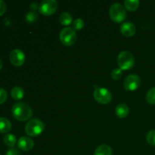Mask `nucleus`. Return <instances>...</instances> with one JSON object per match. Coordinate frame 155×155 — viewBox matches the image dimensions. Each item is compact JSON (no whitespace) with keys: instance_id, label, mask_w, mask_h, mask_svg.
<instances>
[{"instance_id":"1","label":"nucleus","mask_w":155,"mask_h":155,"mask_svg":"<svg viewBox=\"0 0 155 155\" xmlns=\"http://www.w3.org/2000/svg\"><path fill=\"white\" fill-rule=\"evenodd\" d=\"M12 111L14 117L21 122L28 120L33 115L31 107L24 102H18L14 104Z\"/></svg>"},{"instance_id":"2","label":"nucleus","mask_w":155,"mask_h":155,"mask_svg":"<svg viewBox=\"0 0 155 155\" xmlns=\"http://www.w3.org/2000/svg\"><path fill=\"white\" fill-rule=\"evenodd\" d=\"M45 129V124L39 119L30 120L25 126V132L28 136L35 137L43 132Z\"/></svg>"},{"instance_id":"3","label":"nucleus","mask_w":155,"mask_h":155,"mask_svg":"<svg viewBox=\"0 0 155 155\" xmlns=\"http://www.w3.org/2000/svg\"><path fill=\"white\" fill-rule=\"evenodd\" d=\"M117 63L122 71L131 69L135 63L134 56L128 51H121L117 57Z\"/></svg>"},{"instance_id":"4","label":"nucleus","mask_w":155,"mask_h":155,"mask_svg":"<svg viewBox=\"0 0 155 155\" xmlns=\"http://www.w3.org/2000/svg\"><path fill=\"white\" fill-rule=\"evenodd\" d=\"M109 15L112 21L117 23L122 22L127 17V12L124 6L120 3H114L112 5L109 10Z\"/></svg>"},{"instance_id":"5","label":"nucleus","mask_w":155,"mask_h":155,"mask_svg":"<svg viewBox=\"0 0 155 155\" xmlns=\"http://www.w3.org/2000/svg\"><path fill=\"white\" fill-rule=\"evenodd\" d=\"M59 39L62 44L66 46H71L74 45L77 40V33L76 30L72 27H65L62 29L59 35Z\"/></svg>"},{"instance_id":"6","label":"nucleus","mask_w":155,"mask_h":155,"mask_svg":"<svg viewBox=\"0 0 155 155\" xmlns=\"http://www.w3.org/2000/svg\"><path fill=\"white\" fill-rule=\"evenodd\" d=\"M94 98L100 104H106L110 102L112 99V95L108 89L105 88L98 87L94 91Z\"/></svg>"},{"instance_id":"7","label":"nucleus","mask_w":155,"mask_h":155,"mask_svg":"<svg viewBox=\"0 0 155 155\" xmlns=\"http://www.w3.org/2000/svg\"><path fill=\"white\" fill-rule=\"evenodd\" d=\"M58 4L55 0H44L39 7V12L44 15H51L55 13L58 9Z\"/></svg>"},{"instance_id":"8","label":"nucleus","mask_w":155,"mask_h":155,"mask_svg":"<svg viewBox=\"0 0 155 155\" xmlns=\"http://www.w3.org/2000/svg\"><path fill=\"white\" fill-rule=\"evenodd\" d=\"M141 84L140 77L136 74H130L127 76L124 81V89L127 91H135L139 87Z\"/></svg>"},{"instance_id":"9","label":"nucleus","mask_w":155,"mask_h":155,"mask_svg":"<svg viewBox=\"0 0 155 155\" xmlns=\"http://www.w3.org/2000/svg\"><path fill=\"white\" fill-rule=\"evenodd\" d=\"M9 60L14 66L20 67L24 64L25 61V54L21 49H14L11 51Z\"/></svg>"},{"instance_id":"10","label":"nucleus","mask_w":155,"mask_h":155,"mask_svg":"<svg viewBox=\"0 0 155 155\" xmlns=\"http://www.w3.org/2000/svg\"><path fill=\"white\" fill-rule=\"evenodd\" d=\"M18 146L21 150L24 151H27L31 150L34 146V142L30 137L23 136L20 138L18 142Z\"/></svg>"},{"instance_id":"11","label":"nucleus","mask_w":155,"mask_h":155,"mask_svg":"<svg viewBox=\"0 0 155 155\" xmlns=\"http://www.w3.org/2000/svg\"><path fill=\"white\" fill-rule=\"evenodd\" d=\"M136 27L133 23L125 22L120 26V32L124 36L130 37L136 33Z\"/></svg>"},{"instance_id":"12","label":"nucleus","mask_w":155,"mask_h":155,"mask_svg":"<svg viewBox=\"0 0 155 155\" xmlns=\"http://www.w3.org/2000/svg\"><path fill=\"white\" fill-rule=\"evenodd\" d=\"M115 112H116V114L118 117L125 118L128 116L130 109L127 104H124V103H120L117 106Z\"/></svg>"},{"instance_id":"13","label":"nucleus","mask_w":155,"mask_h":155,"mask_svg":"<svg viewBox=\"0 0 155 155\" xmlns=\"http://www.w3.org/2000/svg\"><path fill=\"white\" fill-rule=\"evenodd\" d=\"M94 155H112V149L109 145H101L97 147Z\"/></svg>"},{"instance_id":"14","label":"nucleus","mask_w":155,"mask_h":155,"mask_svg":"<svg viewBox=\"0 0 155 155\" xmlns=\"http://www.w3.org/2000/svg\"><path fill=\"white\" fill-rule=\"evenodd\" d=\"M12 129L10 120L5 117H0V133H7Z\"/></svg>"},{"instance_id":"15","label":"nucleus","mask_w":155,"mask_h":155,"mask_svg":"<svg viewBox=\"0 0 155 155\" xmlns=\"http://www.w3.org/2000/svg\"><path fill=\"white\" fill-rule=\"evenodd\" d=\"M73 17L70 13L66 12H62L59 17V21L64 26H68L72 23Z\"/></svg>"},{"instance_id":"16","label":"nucleus","mask_w":155,"mask_h":155,"mask_svg":"<svg viewBox=\"0 0 155 155\" xmlns=\"http://www.w3.org/2000/svg\"><path fill=\"white\" fill-rule=\"evenodd\" d=\"M11 95L12 98L15 100H21L22 99L24 95V91L20 86H15L11 91Z\"/></svg>"},{"instance_id":"17","label":"nucleus","mask_w":155,"mask_h":155,"mask_svg":"<svg viewBox=\"0 0 155 155\" xmlns=\"http://www.w3.org/2000/svg\"><path fill=\"white\" fill-rule=\"evenodd\" d=\"M124 6L130 12H134L137 10L139 6V0H126L124 2Z\"/></svg>"},{"instance_id":"18","label":"nucleus","mask_w":155,"mask_h":155,"mask_svg":"<svg viewBox=\"0 0 155 155\" xmlns=\"http://www.w3.org/2000/svg\"><path fill=\"white\" fill-rule=\"evenodd\" d=\"M3 141H4V143L7 145L8 147H14L16 144V137H15V135L11 134V133H8V134H6L5 136L3 138Z\"/></svg>"},{"instance_id":"19","label":"nucleus","mask_w":155,"mask_h":155,"mask_svg":"<svg viewBox=\"0 0 155 155\" xmlns=\"http://www.w3.org/2000/svg\"><path fill=\"white\" fill-rule=\"evenodd\" d=\"M146 101L150 104H155V87L151 88L146 94Z\"/></svg>"},{"instance_id":"20","label":"nucleus","mask_w":155,"mask_h":155,"mask_svg":"<svg viewBox=\"0 0 155 155\" xmlns=\"http://www.w3.org/2000/svg\"><path fill=\"white\" fill-rule=\"evenodd\" d=\"M85 25L84 21L81 18H77V19L74 20L73 22V28L75 30H80L83 28Z\"/></svg>"},{"instance_id":"21","label":"nucleus","mask_w":155,"mask_h":155,"mask_svg":"<svg viewBox=\"0 0 155 155\" xmlns=\"http://www.w3.org/2000/svg\"><path fill=\"white\" fill-rule=\"evenodd\" d=\"M146 140L149 145L155 146V130H151L147 133Z\"/></svg>"},{"instance_id":"22","label":"nucleus","mask_w":155,"mask_h":155,"mask_svg":"<svg viewBox=\"0 0 155 155\" xmlns=\"http://www.w3.org/2000/svg\"><path fill=\"white\" fill-rule=\"evenodd\" d=\"M38 18V14L36 12H27V15H26V20H27L28 22L33 23L34 21H36Z\"/></svg>"},{"instance_id":"23","label":"nucleus","mask_w":155,"mask_h":155,"mask_svg":"<svg viewBox=\"0 0 155 155\" xmlns=\"http://www.w3.org/2000/svg\"><path fill=\"white\" fill-rule=\"evenodd\" d=\"M111 78L114 80H117L119 79H120V77H122V70L120 69V68H115L113 71H111Z\"/></svg>"},{"instance_id":"24","label":"nucleus","mask_w":155,"mask_h":155,"mask_svg":"<svg viewBox=\"0 0 155 155\" xmlns=\"http://www.w3.org/2000/svg\"><path fill=\"white\" fill-rule=\"evenodd\" d=\"M8 97L7 92L2 88H0V104L5 103Z\"/></svg>"},{"instance_id":"25","label":"nucleus","mask_w":155,"mask_h":155,"mask_svg":"<svg viewBox=\"0 0 155 155\" xmlns=\"http://www.w3.org/2000/svg\"><path fill=\"white\" fill-rule=\"evenodd\" d=\"M6 11V4L4 1L0 0V16L3 15Z\"/></svg>"},{"instance_id":"26","label":"nucleus","mask_w":155,"mask_h":155,"mask_svg":"<svg viewBox=\"0 0 155 155\" xmlns=\"http://www.w3.org/2000/svg\"><path fill=\"white\" fill-rule=\"evenodd\" d=\"M5 155H20V152L17 148H12L8 150Z\"/></svg>"},{"instance_id":"27","label":"nucleus","mask_w":155,"mask_h":155,"mask_svg":"<svg viewBox=\"0 0 155 155\" xmlns=\"http://www.w3.org/2000/svg\"><path fill=\"white\" fill-rule=\"evenodd\" d=\"M39 5L36 2H32L31 4H30V8H31V9L33 11V12H35L36 9L39 8Z\"/></svg>"},{"instance_id":"28","label":"nucleus","mask_w":155,"mask_h":155,"mask_svg":"<svg viewBox=\"0 0 155 155\" xmlns=\"http://www.w3.org/2000/svg\"><path fill=\"white\" fill-rule=\"evenodd\" d=\"M2 66H3V64H2V61H1V59H0V70L2 68Z\"/></svg>"}]
</instances>
